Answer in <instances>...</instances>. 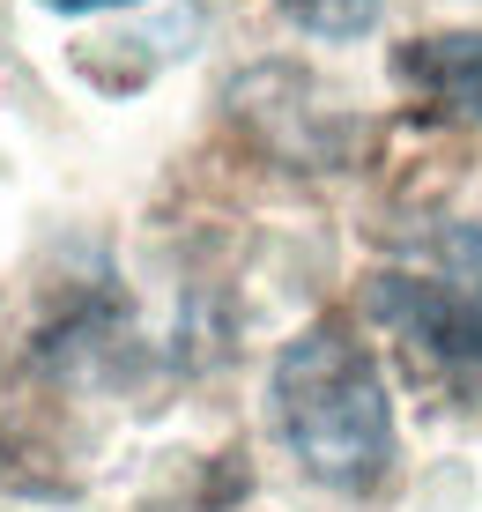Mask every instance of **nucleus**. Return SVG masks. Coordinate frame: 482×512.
<instances>
[{"label":"nucleus","mask_w":482,"mask_h":512,"mask_svg":"<svg viewBox=\"0 0 482 512\" xmlns=\"http://www.w3.org/2000/svg\"><path fill=\"white\" fill-rule=\"evenodd\" d=\"M45 8H60V15H97V8H127V0H45Z\"/></svg>","instance_id":"nucleus-5"},{"label":"nucleus","mask_w":482,"mask_h":512,"mask_svg":"<svg viewBox=\"0 0 482 512\" xmlns=\"http://www.w3.org/2000/svg\"><path fill=\"white\" fill-rule=\"evenodd\" d=\"M445 275H371L364 305L386 334H401V349L416 357L423 379L445 386H482V231H445L438 238Z\"/></svg>","instance_id":"nucleus-2"},{"label":"nucleus","mask_w":482,"mask_h":512,"mask_svg":"<svg viewBox=\"0 0 482 512\" xmlns=\"http://www.w3.org/2000/svg\"><path fill=\"white\" fill-rule=\"evenodd\" d=\"M394 82L438 112L482 119V30H431L394 52Z\"/></svg>","instance_id":"nucleus-3"},{"label":"nucleus","mask_w":482,"mask_h":512,"mask_svg":"<svg viewBox=\"0 0 482 512\" xmlns=\"http://www.w3.org/2000/svg\"><path fill=\"white\" fill-rule=\"evenodd\" d=\"M275 423L327 490H371L394 468V401L371 349L342 320L305 327L275 357Z\"/></svg>","instance_id":"nucleus-1"},{"label":"nucleus","mask_w":482,"mask_h":512,"mask_svg":"<svg viewBox=\"0 0 482 512\" xmlns=\"http://www.w3.org/2000/svg\"><path fill=\"white\" fill-rule=\"evenodd\" d=\"M275 8L312 38H364L379 23V0H275Z\"/></svg>","instance_id":"nucleus-4"}]
</instances>
